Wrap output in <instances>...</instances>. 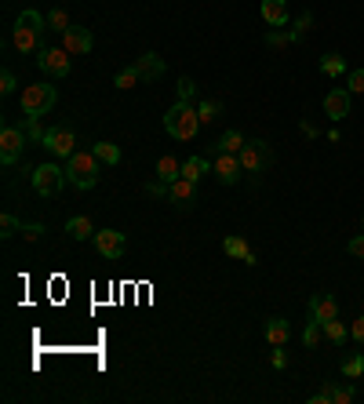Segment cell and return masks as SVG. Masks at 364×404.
Masks as SVG:
<instances>
[{
    "label": "cell",
    "instance_id": "cell-1",
    "mask_svg": "<svg viewBox=\"0 0 364 404\" xmlns=\"http://www.w3.org/2000/svg\"><path fill=\"white\" fill-rule=\"evenodd\" d=\"M44 29H48V22H44L41 11H22V15L15 18V26H11V44H15V51H18V55H37V51H41V41H44Z\"/></svg>",
    "mask_w": 364,
    "mask_h": 404
},
{
    "label": "cell",
    "instance_id": "cell-2",
    "mask_svg": "<svg viewBox=\"0 0 364 404\" xmlns=\"http://www.w3.org/2000/svg\"><path fill=\"white\" fill-rule=\"evenodd\" d=\"M102 161L95 157V149H77L73 157L66 161V179L73 190H95L99 179H102Z\"/></svg>",
    "mask_w": 364,
    "mask_h": 404
},
{
    "label": "cell",
    "instance_id": "cell-3",
    "mask_svg": "<svg viewBox=\"0 0 364 404\" xmlns=\"http://www.w3.org/2000/svg\"><path fill=\"white\" fill-rule=\"evenodd\" d=\"M197 128H204V124H200L197 106H190V102H175L164 113V132L171 139H178V142H193L197 139Z\"/></svg>",
    "mask_w": 364,
    "mask_h": 404
},
{
    "label": "cell",
    "instance_id": "cell-4",
    "mask_svg": "<svg viewBox=\"0 0 364 404\" xmlns=\"http://www.w3.org/2000/svg\"><path fill=\"white\" fill-rule=\"evenodd\" d=\"M55 102H58V91L51 84H29V87H22V113L26 117H48Z\"/></svg>",
    "mask_w": 364,
    "mask_h": 404
},
{
    "label": "cell",
    "instance_id": "cell-5",
    "mask_svg": "<svg viewBox=\"0 0 364 404\" xmlns=\"http://www.w3.org/2000/svg\"><path fill=\"white\" fill-rule=\"evenodd\" d=\"M51 157L58 161H70L73 153H77V132L70 128V124H51V128L44 132V142H41Z\"/></svg>",
    "mask_w": 364,
    "mask_h": 404
},
{
    "label": "cell",
    "instance_id": "cell-6",
    "mask_svg": "<svg viewBox=\"0 0 364 404\" xmlns=\"http://www.w3.org/2000/svg\"><path fill=\"white\" fill-rule=\"evenodd\" d=\"M33 190L41 193V197H58L66 190V168H58V164H41V168H33Z\"/></svg>",
    "mask_w": 364,
    "mask_h": 404
},
{
    "label": "cell",
    "instance_id": "cell-7",
    "mask_svg": "<svg viewBox=\"0 0 364 404\" xmlns=\"http://www.w3.org/2000/svg\"><path fill=\"white\" fill-rule=\"evenodd\" d=\"M26 146H29L26 128H18V124H4V128H0V164L11 168V164L22 157Z\"/></svg>",
    "mask_w": 364,
    "mask_h": 404
},
{
    "label": "cell",
    "instance_id": "cell-8",
    "mask_svg": "<svg viewBox=\"0 0 364 404\" xmlns=\"http://www.w3.org/2000/svg\"><path fill=\"white\" fill-rule=\"evenodd\" d=\"M70 58H73V55H70L66 48H44L41 58H37V70L48 73V77H55V80H66L70 70H73V62H70Z\"/></svg>",
    "mask_w": 364,
    "mask_h": 404
},
{
    "label": "cell",
    "instance_id": "cell-9",
    "mask_svg": "<svg viewBox=\"0 0 364 404\" xmlns=\"http://www.w3.org/2000/svg\"><path fill=\"white\" fill-rule=\"evenodd\" d=\"M211 168H215V175L223 179V186H237L240 182V175H245V168H240V157L237 153H226V149H219V146H211Z\"/></svg>",
    "mask_w": 364,
    "mask_h": 404
},
{
    "label": "cell",
    "instance_id": "cell-10",
    "mask_svg": "<svg viewBox=\"0 0 364 404\" xmlns=\"http://www.w3.org/2000/svg\"><path fill=\"white\" fill-rule=\"evenodd\" d=\"M240 157V168H245V175H262L266 168H269V161H273V149L266 146V142H248L245 149L237 153Z\"/></svg>",
    "mask_w": 364,
    "mask_h": 404
},
{
    "label": "cell",
    "instance_id": "cell-11",
    "mask_svg": "<svg viewBox=\"0 0 364 404\" xmlns=\"http://www.w3.org/2000/svg\"><path fill=\"white\" fill-rule=\"evenodd\" d=\"M95 252L102 255V259H120V255H124V233H120V230H99L95 233Z\"/></svg>",
    "mask_w": 364,
    "mask_h": 404
},
{
    "label": "cell",
    "instance_id": "cell-12",
    "mask_svg": "<svg viewBox=\"0 0 364 404\" xmlns=\"http://www.w3.org/2000/svg\"><path fill=\"white\" fill-rule=\"evenodd\" d=\"M63 48H66L73 58H84L91 48H95V41H91V29H84V26H70L66 33H63Z\"/></svg>",
    "mask_w": 364,
    "mask_h": 404
},
{
    "label": "cell",
    "instance_id": "cell-13",
    "mask_svg": "<svg viewBox=\"0 0 364 404\" xmlns=\"http://www.w3.org/2000/svg\"><path fill=\"white\" fill-rule=\"evenodd\" d=\"M168 201L175 204V208H182V211H190L193 204H197V182H190V179H175L171 186H168Z\"/></svg>",
    "mask_w": 364,
    "mask_h": 404
},
{
    "label": "cell",
    "instance_id": "cell-14",
    "mask_svg": "<svg viewBox=\"0 0 364 404\" xmlns=\"http://www.w3.org/2000/svg\"><path fill=\"white\" fill-rule=\"evenodd\" d=\"M336 317H339V302H336V295L317 292V295L310 299V321L324 324V321H336Z\"/></svg>",
    "mask_w": 364,
    "mask_h": 404
},
{
    "label": "cell",
    "instance_id": "cell-15",
    "mask_svg": "<svg viewBox=\"0 0 364 404\" xmlns=\"http://www.w3.org/2000/svg\"><path fill=\"white\" fill-rule=\"evenodd\" d=\"M324 113L336 120V124L343 117H350V87H331L328 95H324Z\"/></svg>",
    "mask_w": 364,
    "mask_h": 404
},
{
    "label": "cell",
    "instance_id": "cell-16",
    "mask_svg": "<svg viewBox=\"0 0 364 404\" xmlns=\"http://www.w3.org/2000/svg\"><path fill=\"white\" fill-rule=\"evenodd\" d=\"M259 15H262L266 26L284 29V26H288V0H262V4H259Z\"/></svg>",
    "mask_w": 364,
    "mask_h": 404
},
{
    "label": "cell",
    "instance_id": "cell-17",
    "mask_svg": "<svg viewBox=\"0 0 364 404\" xmlns=\"http://www.w3.org/2000/svg\"><path fill=\"white\" fill-rule=\"evenodd\" d=\"M223 252H226L230 259H240L245 266H255V262H259V259H255V252L248 248V240L240 237V233H230V237L223 240Z\"/></svg>",
    "mask_w": 364,
    "mask_h": 404
},
{
    "label": "cell",
    "instance_id": "cell-18",
    "mask_svg": "<svg viewBox=\"0 0 364 404\" xmlns=\"http://www.w3.org/2000/svg\"><path fill=\"white\" fill-rule=\"evenodd\" d=\"M132 66L139 70V77L142 80H161V73H164V58L157 55V51H146L142 58H135Z\"/></svg>",
    "mask_w": 364,
    "mask_h": 404
},
{
    "label": "cell",
    "instance_id": "cell-19",
    "mask_svg": "<svg viewBox=\"0 0 364 404\" xmlns=\"http://www.w3.org/2000/svg\"><path fill=\"white\" fill-rule=\"evenodd\" d=\"M288 339H291V328L284 317H269L266 321V343L269 346H288Z\"/></svg>",
    "mask_w": 364,
    "mask_h": 404
},
{
    "label": "cell",
    "instance_id": "cell-20",
    "mask_svg": "<svg viewBox=\"0 0 364 404\" xmlns=\"http://www.w3.org/2000/svg\"><path fill=\"white\" fill-rule=\"evenodd\" d=\"M66 233H70L73 240H95L99 230H95V223H91L87 215H73V219L66 223Z\"/></svg>",
    "mask_w": 364,
    "mask_h": 404
},
{
    "label": "cell",
    "instance_id": "cell-21",
    "mask_svg": "<svg viewBox=\"0 0 364 404\" xmlns=\"http://www.w3.org/2000/svg\"><path fill=\"white\" fill-rule=\"evenodd\" d=\"M321 73H324V77H331V80L343 77V73H350V70H346V58H343L339 51H328V55L321 58Z\"/></svg>",
    "mask_w": 364,
    "mask_h": 404
},
{
    "label": "cell",
    "instance_id": "cell-22",
    "mask_svg": "<svg viewBox=\"0 0 364 404\" xmlns=\"http://www.w3.org/2000/svg\"><path fill=\"white\" fill-rule=\"evenodd\" d=\"M211 168V157H190V161H182V179H190V182H200Z\"/></svg>",
    "mask_w": 364,
    "mask_h": 404
},
{
    "label": "cell",
    "instance_id": "cell-23",
    "mask_svg": "<svg viewBox=\"0 0 364 404\" xmlns=\"http://www.w3.org/2000/svg\"><path fill=\"white\" fill-rule=\"evenodd\" d=\"M178 175H182V161H178V157H171V153H168V157H161V161H157V179H161V182H168V186H171Z\"/></svg>",
    "mask_w": 364,
    "mask_h": 404
},
{
    "label": "cell",
    "instance_id": "cell-24",
    "mask_svg": "<svg viewBox=\"0 0 364 404\" xmlns=\"http://www.w3.org/2000/svg\"><path fill=\"white\" fill-rule=\"evenodd\" d=\"M91 149H95V157L106 164V168H113V164H120V146L117 142H109V139H102V142H95V146H91Z\"/></svg>",
    "mask_w": 364,
    "mask_h": 404
},
{
    "label": "cell",
    "instance_id": "cell-25",
    "mask_svg": "<svg viewBox=\"0 0 364 404\" xmlns=\"http://www.w3.org/2000/svg\"><path fill=\"white\" fill-rule=\"evenodd\" d=\"M44 22H48V29H51V33H58V37H63L66 29L73 26V22H70V11H66V8H51V11L44 15Z\"/></svg>",
    "mask_w": 364,
    "mask_h": 404
},
{
    "label": "cell",
    "instance_id": "cell-26",
    "mask_svg": "<svg viewBox=\"0 0 364 404\" xmlns=\"http://www.w3.org/2000/svg\"><path fill=\"white\" fill-rule=\"evenodd\" d=\"M324 339H328V343H336V346H343L346 343V339H350V328L336 317V321H324Z\"/></svg>",
    "mask_w": 364,
    "mask_h": 404
},
{
    "label": "cell",
    "instance_id": "cell-27",
    "mask_svg": "<svg viewBox=\"0 0 364 404\" xmlns=\"http://www.w3.org/2000/svg\"><path fill=\"white\" fill-rule=\"evenodd\" d=\"M364 376V354L353 350L346 361H343V379H360Z\"/></svg>",
    "mask_w": 364,
    "mask_h": 404
},
{
    "label": "cell",
    "instance_id": "cell-28",
    "mask_svg": "<svg viewBox=\"0 0 364 404\" xmlns=\"http://www.w3.org/2000/svg\"><path fill=\"white\" fill-rule=\"evenodd\" d=\"M139 70L135 66H124V70H120L117 77H113V87H120V91H132V87H139Z\"/></svg>",
    "mask_w": 364,
    "mask_h": 404
},
{
    "label": "cell",
    "instance_id": "cell-29",
    "mask_svg": "<svg viewBox=\"0 0 364 404\" xmlns=\"http://www.w3.org/2000/svg\"><path fill=\"white\" fill-rule=\"evenodd\" d=\"M197 113H200V124H211L215 117H223V102L219 99H200L197 102Z\"/></svg>",
    "mask_w": 364,
    "mask_h": 404
},
{
    "label": "cell",
    "instance_id": "cell-30",
    "mask_svg": "<svg viewBox=\"0 0 364 404\" xmlns=\"http://www.w3.org/2000/svg\"><path fill=\"white\" fill-rule=\"evenodd\" d=\"M215 146H219V149H226V153H240V149H245L248 142H245V135H240L237 128H230V132H226V135H223Z\"/></svg>",
    "mask_w": 364,
    "mask_h": 404
},
{
    "label": "cell",
    "instance_id": "cell-31",
    "mask_svg": "<svg viewBox=\"0 0 364 404\" xmlns=\"http://www.w3.org/2000/svg\"><path fill=\"white\" fill-rule=\"evenodd\" d=\"M44 124H41V117H26V135H29V142H33V146H41L44 142Z\"/></svg>",
    "mask_w": 364,
    "mask_h": 404
},
{
    "label": "cell",
    "instance_id": "cell-32",
    "mask_svg": "<svg viewBox=\"0 0 364 404\" xmlns=\"http://www.w3.org/2000/svg\"><path fill=\"white\" fill-rule=\"evenodd\" d=\"M18 230H22V223L15 219L11 211H4V215H0V237H4V240H8V237H15Z\"/></svg>",
    "mask_w": 364,
    "mask_h": 404
},
{
    "label": "cell",
    "instance_id": "cell-33",
    "mask_svg": "<svg viewBox=\"0 0 364 404\" xmlns=\"http://www.w3.org/2000/svg\"><path fill=\"white\" fill-rule=\"evenodd\" d=\"M321 339H324V324H317V321H310V324H306V331H302V343H306V346L314 350V346L321 343Z\"/></svg>",
    "mask_w": 364,
    "mask_h": 404
},
{
    "label": "cell",
    "instance_id": "cell-34",
    "mask_svg": "<svg viewBox=\"0 0 364 404\" xmlns=\"http://www.w3.org/2000/svg\"><path fill=\"white\" fill-rule=\"evenodd\" d=\"M310 26H314V15H310V11H302V15L295 18V26H291V37H295V41H302V37L310 33Z\"/></svg>",
    "mask_w": 364,
    "mask_h": 404
},
{
    "label": "cell",
    "instance_id": "cell-35",
    "mask_svg": "<svg viewBox=\"0 0 364 404\" xmlns=\"http://www.w3.org/2000/svg\"><path fill=\"white\" fill-rule=\"evenodd\" d=\"M346 87H350V95H364V70H350Z\"/></svg>",
    "mask_w": 364,
    "mask_h": 404
},
{
    "label": "cell",
    "instance_id": "cell-36",
    "mask_svg": "<svg viewBox=\"0 0 364 404\" xmlns=\"http://www.w3.org/2000/svg\"><path fill=\"white\" fill-rule=\"evenodd\" d=\"M197 95V84L190 77H178V102H190Z\"/></svg>",
    "mask_w": 364,
    "mask_h": 404
},
{
    "label": "cell",
    "instance_id": "cell-37",
    "mask_svg": "<svg viewBox=\"0 0 364 404\" xmlns=\"http://www.w3.org/2000/svg\"><path fill=\"white\" fill-rule=\"evenodd\" d=\"M266 44H269V48H288V44H295V37H291V33H277V29H269V33H266Z\"/></svg>",
    "mask_w": 364,
    "mask_h": 404
},
{
    "label": "cell",
    "instance_id": "cell-38",
    "mask_svg": "<svg viewBox=\"0 0 364 404\" xmlns=\"http://www.w3.org/2000/svg\"><path fill=\"white\" fill-rule=\"evenodd\" d=\"M15 87H18V77L11 70L0 73V95H15Z\"/></svg>",
    "mask_w": 364,
    "mask_h": 404
},
{
    "label": "cell",
    "instance_id": "cell-39",
    "mask_svg": "<svg viewBox=\"0 0 364 404\" xmlns=\"http://www.w3.org/2000/svg\"><path fill=\"white\" fill-rule=\"evenodd\" d=\"M269 364L277 368V371H284V368H288V350H284V346H273V354H269Z\"/></svg>",
    "mask_w": 364,
    "mask_h": 404
},
{
    "label": "cell",
    "instance_id": "cell-40",
    "mask_svg": "<svg viewBox=\"0 0 364 404\" xmlns=\"http://www.w3.org/2000/svg\"><path fill=\"white\" fill-rule=\"evenodd\" d=\"M331 393H336V386H331V383H324L314 397H310V404H331Z\"/></svg>",
    "mask_w": 364,
    "mask_h": 404
},
{
    "label": "cell",
    "instance_id": "cell-41",
    "mask_svg": "<svg viewBox=\"0 0 364 404\" xmlns=\"http://www.w3.org/2000/svg\"><path fill=\"white\" fill-rule=\"evenodd\" d=\"M346 252H350L353 259H364V233H357V237H350V244H346Z\"/></svg>",
    "mask_w": 364,
    "mask_h": 404
},
{
    "label": "cell",
    "instance_id": "cell-42",
    "mask_svg": "<svg viewBox=\"0 0 364 404\" xmlns=\"http://www.w3.org/2000/svg\"><path fill=\"white\" fill-rule=\"evenodd\" d=\"M350 339H353V343L364 350V317H357V321L350 324Z\"/></svg>",
    "mask_w": 364,
    "mask_h": 404
},
{
    "label": "cell",
    "instance_id": "cell-43",
    "mask_svg": "<svg viewBox=\"0 0 364 404\" xmlns=\"http://www.w3.org/2000/svg\"><path fill=\"white\" fill-rule=\"evenodd\" d=\"M331 404H353V390L336 386V393H331Z\"/></svg>",
    "mask_w": 364,
    "mask_h": 404
},
{
    "label": "cell",
    "instance_id": "cell-44",
    "mask_svg": "<svg viewBox=\"0 0 364 404\" xmlns=\"http://www.w3.org/2000/svg\"><path fill=\"white\" fill-rule=\"evenodd\" d=\"M41 233H44V226H41V223H29V226H22V237H26V240H41Z\"/></svg>",
    "mask_w": 364,
    "mask_h": 404
}]
</instances>
